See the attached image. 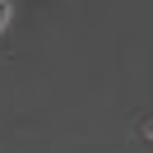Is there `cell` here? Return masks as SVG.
Wrapping results in <instances>:
<instances>
[{
	"label": "cell",
	"instance_id": "6da1fadb",
	"mask_svg": "<svg viewBox=\"0 0 153 153\" xmlns=\"http://www.w3.org/2000/svg\"><path fill=\"white\" fill-rule=\"evenodd\" d=\"M5 23H10V0H0V33H5Z\"/></svg>",
	"mask_w": 153,
	"mask_h": 153
}]
</instances>
